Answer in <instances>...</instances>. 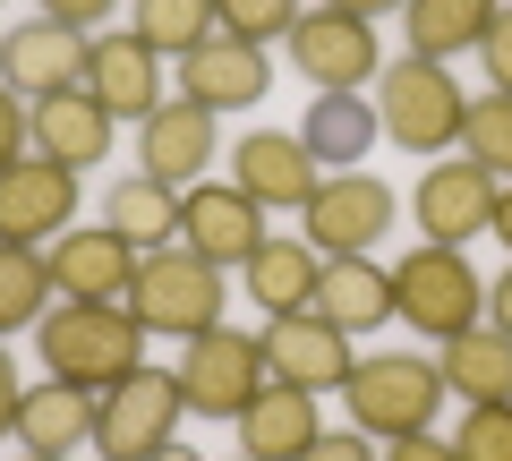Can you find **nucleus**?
<instances>
[{"label": "nucleus", "mask_w": 512, "mask_h": 461, "mask_svg": "<svg viewBox=\"0 0 512 461\" xmlns=\"http://www.w3.org/2000/svg\"><path fill=\"white\" fill-rule=\"evenodd\" d=\"M291 69L308 77L316 94H359V86H376V69H384V52H376V26L367 18H342V9H299V26L291 35Z\"/></svg>", "instance_id": "6e6552de"}, {"label": "nucleus", "mask_w": 512, "mask_h": 461, "mask_svg": "<svg viewBox=\"0 0 512 461\" xmlns=\"http://www.w3.org/2000/svg\"><path fill=\"white\" fill-rule=\"evenodd\" d=\"M453 453L461 461H512V402H470L453 427Z\"/></svg>", "instance_id": "2f4dec72"}, {"label": "nucleus", "mask_w": 512, "mask_h": 461, "mask_svg": "<svg viewBox=\"0 0 512 461\" xmlns=\"http://www.w3.org/2000/svg\"><path fill=\"white\" fill-rule=\"evenodd\" d=\"M376 103H367V94H316L308 103V120H299V146H308V163L316 171H350V163H367V154H376Z\"/></svg>", "instance_id": "b1692460"}, {"label": "nucleus", "mask_w": 512, "mask_h": 461, "mask_svg": "<svg viewBox=\"0 0 512 461\" xmlns=\"http://www.w3.org/2000/svg\"><path fill=\"white\" fill-rule=\"evenodd\" d=\"M299 222H308L316 257H376V240L393 231V188L367 171H325Z\"/></svg>", "instance_id": "1a4fd4ad"}, {"label": "nucleus", "mask_w": 512, "mask_h": 461, "mask_svg": "<svg viewBox=\"0 0 512 461\" xmlns=\"http://www.w3.org/2000/svg\"><path fill=\"white\" fill-rule=\"evenodd\" d=\"M86 94L111 111V120H146V111L163 103V52H154L137 26L94 35V52H86Z\"/></svg>", "instance_id": "dca6fc26"}, {"label": "nucleus", "mask_w": 512, "mask_h": 461, "mask_svg": "<svg viewBox=\"0 0 512 461\" xmlns=\"http://www.w3.org/2000/svg\"><path fill=\"white\" fill-rule=\"evenodd\" d=\"M316 436H325V427H316V393L282 385V376H265L256 402L239 410V453H256V461H299Z\"/></svg>", "instance_id": "aec40b11"}, {"label": "nucleus", "mask_w": 512, "mask_h": 461, "mask_svg": "<svg viewBox=\"0 0 512 461\" xmlns=\"http://www.w3.org/2000/svg\"><path fill=\"white\" fill-rule=\"evenodd\" d=\"M154 461H205V453H197V444H163V453H154Z\"/></svg>", "instance_id": "37998d69"}, {"label": "nucleus", "mask_w": 512, "mask_h": 461, "mask_svg": "<svg viewBox=\"0 0 512 461\" xmlns=\"http://www.w3.org/2000/svg\"><path fill=\"white\" fill-rule=\"evenodd\" d=\"M239 461H256V453H239Z\"/></svg>", "instance_id": "a18cd8bd"}, {"label": "nucleus", "mask_w": 512, "mask_h": 461, "mask_svg": "<svg viewBox=\"0 0 512 461\" xmlns=\"http://www.w3.org/2000/svg\"><path fill=\"white\" fill-rule=\"evenodd\" d=\"M180 402H188V419H239V410L256 402V385H265V342L256 333H239V325H214V333H197L180 351Z\"/></svg>", "instance_id": "423d86ee"}, {"label": "nucleus", "mask_w": 512, "mask_h": 461, "mask_svg": "<svg viewBox=\"0 0 512 461\" xmlns=\"http://www.w3.org/2000/svg\"><path fill=\"white\" fill-rule=\"evenodd\" d=\"M316 316L342 333H376L384 316H393V265L376 257H325V274H316Z\"/></svg>", "instance_id": "5701e85b"}, {"label": "nucleus", "mask_w": 512, "mask_h": 461, "mask_svg": "<svg viewBox=\"0 0 512 461\" xmlns=\"http://www.w3.org/2000/svg\"><path fill=\"white\" fill-rule=\"evenodd\" d=\"M18 461H69V453H18Z\"/></svg>", "instance_id": "c03bdc74"}, {"label": "nucleus", "mask_w": 512, "mask_h": 461, "mask_svg": "<svg viewBox=\"0 0 512 461\" xmlns=\"http://www.w3.org/2000/svg\"><path fill=\"white\" fill-rule=\"evenodd\" d=\"M180 419H188V402H180V376L171 368H128L120 385L103 393V461H154L163 444H180Z\"/></svg>", "instance_id": "0eeeda50"}, {"label": "nucleus", "mask_w": 512, "mask_h": 461, "mask_svg": "<svg viewBox=\"0 0 512 461\" xmlns=\"http://www.w3.org/2000/svg\"><path fill=\"white\" fill-rule=\"evenodd\" d=\"M436 368H444V393H461V402H512V333L478 316L444 342Z\"/></svg>", "instance_id": "393cba45"}, {"label": "nucleus", "mask_w": 512, "mask_h": 461, "mask_svg": "<svg viewBox=\"0 0 512 461\" xmlns=\"http://www.w3.org/2000/svg\"><path fill=\"white\" fill-rule=\"evenodd\" d=\"M180 94L188 103H205L222 120V111H248L274 94V60H265V43H239V35H205L197 52H180Z\"/></svg>", "instance_id": "4468645a"}, {"label": "nucleus", "mask_w": 512, "mask_h": 461, "mask_svg": "<svg viewBox=\"0 0 512 461\" xmlns=\"http://www.w3.org/2000/svg\"><path fill=\"white\" fill-rule=\"evenodd\" d=\"M214 26H222L214 0H137V35H146L154 52H197Z\"/></svg>", "instance_id": "7c9ffc66"}, {"label": "nucleus", "mask_w": 512, "mask_h": 461, "mask_svg": "<svg viewBox=\"0 0 512 461\" xmlns=\"http://www.w3.org/2000/svg\"><path fill=\"white\" fill-rule=\"evenodd\" d=\"M478 60H487V86H495V94H512V9H504V18L487 26V43H478Z\"/></svg>", "instance_id": "f704fd0d"}, {"label": "nucleus", "mask_w": 512, "mask_h": 461, "mask_svg": "<svg viewBox=\"0 0 512 461\" xmlns=\"http://www.w3.org/2000/svg\"><path fill=\"white\" fill-rule=\"evenodd\" d=\"M43 316H52V265H43V248L0 240V333H26Z\"/></svg>", "instance_id": "c85d7f7f"}, {"label": "nucleus", "mask_w": 512, "mask_h": 461, "mask_svg": "<svg viewBox=\"0 0 512 461\" xmlns=\"http://www.w3.org/2000/svg\"><path fill=\"white\" fill-rule=\"evenodd\" d=\"M461 154L470 163H487L495 180H512V94H470V111H461Z\"/></svg>", "instance_id": "c756f323"}, {"label": "nucleus", "mask_w": 512, "mask_h": 461, "mask_svg": "<svg viewBox=\"0 0 512 461\" xmlns=\"http://www.w3.org/2000/svg\"><path fill=\"white\" fill-rule=\"evenodd\" d=\"M214 18H222V35H239V43H274V35L299 26V0H214Z\"/></svg>", "instance_id": "473e14b6"}, {"label": "nucleus", "mask_w": 512, "mask_h": 461, "mask_svg": "<svg viewBox=\"0 0 512 461\" xmlns=\"http://www.w3.org/2000/svg\"><path fill=\"white\" fill-rule=\"evenodd\" d=\"M94 436H103V393L60 385V376L26 385V410H18V444L26 453H77V444H94Z\"/></svg>", "instance_id": "4be33fe9"}, {"label": "nucleus", "mask_w": 512, "mask_h": 461, "mask_svg": "<svg viewBox=\"0 0 512 461\" xmlns=\"http://www.w3.org/2000/svg\"><path fill=\"white\" fill-rule=\"evenodd\" d=\"M231 163H239L231 180L248 188V197L265 205V214H308L316 180H325V171L308 163V146H299V129H248Z\"/></svg>", "instance_id": "a211bd4d"}, {"label": "nucleus", "mask_w": 512, "mask_h": 461, "mask_svg": "<svg viewBox=\"0 0 512 461\" xmlns=\"http://www.w3.org/2000/svg\"><path fill=\"white\" fill-rule=\"evenodd\" d=\"M325 9H342V18H367V26H376L384 9H402V0H325Z\"/></svg>", "instance_id": "a19ab883"}, {"label": "nucleus", "mask_w": 512, "mask_h": 461, "mask_svg": "<svg viewBox=\"0 0 512 461\" xmlns=\"http://www.w3.org/2000/svg\"><path fill=\"white\" fill-rule=\"evenodd\" d=\"M26 111H35V154H52V163H69V171L111 163V129H120V120H111L86 86L43 94V103H26Z\"/></svg>", "instance_id": "412c9836"}, {"label": "nucleus", "mask_w": 512, "mask_h": 461, "mask_svg": "<svg viewBox=\"0 0 512 461\" xmlns=\"http://www.w3.org/2000/svg\"><path fill=\"white\" fill-rule=\"evenodd\" d=\"M495 240L512 248V180H504V197H495Z\"/></svg>", "instance_id": "79ce46f5"}, {"label": "nucleus", "mask_w": 512, "mask_h": 461, "mask_svg": "<svg viewBox=\"0 0 512 461\" xmlns=\"http://www.w3.org/2000/svg\"><path fill=\"white\" fill-rule=\"evenodd\" d=\"M384 461H461V453H453V436L419 427V436H393V444H384Z\"/></svg>", "instance_id": "e433bc0d"}, {"label": "nucleus", "mask_w": 512, "mask_h": 461, "mask_svg": "<svg viewBox=\"0 0 512 461\" xmlns=\"http://www.w3.org/2000/svg\"><path fill=\"white\" fill-rule=\"evenodd\" d=\"M26 154H35V111H26V94L0 86V171L26 163Z\"/></svg>", "instance_id": "72a5a7b5"}, {"label": "nucleus", "mask_w": 512, "mask_h": 461, "mask_svg": "<svg viewBox=\"0 0 512 461\" xmlns=\"http://www.w3.org/2000/svg\"><path fill=\"white\" fill-rule=\"evenodd\" d=\"M478 308H487V282L470 274V257L461 248H410L402 265H393V316H402L410 333H427V342H453L461 325H478Z\"/></svg>", "instance_id": "39448f33"}, {"label": "nucleus", "mask_w": 512, "mask_h": 461, "mask_svg": "<svg viewBox=\"0 0 512 461\" xmlns=\"http://www.w3.org/2000/svg\"><path fill=\"white\" fill-rule=\"evenodd\" d=\"M222 265H205L188 240L171 248H146L137 257V282H128V316L146 333H171V342H197V333L222 325Z\"/></svg>", "instance_id": "7ed1b4c3"}, {"label": "nucleus", "mask_w": 512, "mask_h": 461, "mask_svg": "<svg viewBox=\"0 0 512 461\" xmlns=\"http://www.w3.org/2000/svg\"><path fill=\"white\" fill-rule=\"evenodd\" d=\"M86 52H94V35H77L60 18H35L18 35H0V86L26 94V103L69 94V86H86Z\"/></svg>", "instance_id": "2eb2a0df"}, {"label": "nucleus", "mask_w": 512, "mask_h": 461, "mask_svg": "<svg viewBox=\"0 0 512 461\" xmlns=\"http://www.w3.org/2000/svg\"><path fill=\"white\" fill-rule=\"evenodd\" d=\"M103 222L120 231L128 248H171V240H180V188L146 180V171H128V180H111Z\"/></svg>", "instance_id": "cd10ccee"}, {"label": "nucleus", "mask_w": 512, "mask_h": 461, "mask_svg": "<svg viewBox=\"0 0 512 461\" xmlns=\"http://www.w3.org/2000/svg\"><path fill=\"white\" fill-rule=\"evenodd\" d=\"M214 154H222V129H214V111L188 103V94H163V103L137 120V171L163 180V188H197Z\"/></svg>", "instance_id": "f8f14e48"}, {"label": "nucleus", "mask_w": 512, "mask_h": 461, "mask_svg": "<svg viewBox=\"0 0 512 461\" xmlns=\"http://www.w3.org/2000/svg\"><path fill=\"white\" fill-rule=\"evenodd\" d=\"M256 342H265V368H274L282 385L342 393V376H350V333H342V325H325L316 308H291V316H274V325L256 333Z\"/></svg>", "instance_id": "f3484780"}, {"label": "nucleus", "mask_w": 512, "mask_h": 461, "mask_svg": "<svg viewBox=\"0 0 512 461\" xmlns=\"http://www.w3.org/2000/svg\"><path fill=\"white\" fill-rule=\"evenodd\" d=\"M495 197H504V180H495L487 163H427L419 197H410V214H419V231L436 248H470L478 231H495Z\"/></svg>", "instance_id": "ddd939ff"}, {"label": "nucleus", "mask_w": 512, "mask_h": 461, "mask_svg": "<svg viewBox=\"0 0 512 461\" xmlns=\"http://www.w3.org/2000/svg\"><path fill=\"white\" fill-rule=\"evenodd\" d=\"M461 111H470V94L453 86L444 60L402 52V60H384V69H376V129L393 137L402 154H444V146H461Z\"/></svg>", "instance_id": "20e7f679"}, {"label": "nucleus", "mask_w": 512, "mask_h": 461, "mask_svg": "<svg viewBox=\"0 0 512 461\" xmlns=\"http://www.w3.org/2000/svg\"><path fill=\"white\" fill-rule=\"evenodd\" d=\"M35 342H43V368L86 393H111L128 368H146V325L128 316V299H52Z\"/></svg>", "instance_id": "f257e3e1"}, {"label": "nucleus", "mask_w": 512, "mask_h": 461, "mask_svg": "<svg viewBox=\"0 0 512 461\" xmlns=\"http://www.w3.org/2000/svg\"><path fill=\"white\" fill-rule=\"evenodd\" d=\"M495 18H504V0H402L410 52H419V60H444V69H453V52H478Z\"/></svg>", "instance_id": "a878e982"}, {"label": "nucleus", "mask_w": 512, "mask_h": 461, "mask_svg": "<svg viewBox=\"0 0 512 461\" xmlns=\"http://www.w3.org/2000/svg\"><path fill=\"white\" fill-rule=\"evenodd\" d=\"M18 410H26V376H18V359L0 351V444H18Z\"/></svg>", "instance_id": "c9c22d12"}, {"label": "nucleus", "mask_w": 512, "mask_h": 461, "mask_svg": "<svg viewBox=\"0 0 512 461\" xmlns=\"http://www.w3.org/2000/svg\"><path fill=\"white\" fill-rule=\"evenodd\" d=\"M180 240L197 248L205 265L239 274L274 231H265V205H256L239 180H197V188H180Z\"/></svg>", "instance_id": "9d476101"}, {"label": "nucleus", "mask_w": 512, "mask_h": 461, "mask_svg": "<svg viewBox=\"0 0 512 461\" xmlns=\"http://www.w3.org/2000/svg\"><path fill=\"white\" fill-rule=\"evenodd\" d=\"M316 274H325V257H316L308 240H282V231H274L265 248H256L248 265H239V282H248V299H256L265 316L316 308Z\"/></svg>", "instance_id": "bb28decb"}, {"label": "nucleus", "mask_w": 512, "mask_h": 461, "mask_svg": "<svg viewBox=\"0 0 512 461\" xmlns=\"http://www.w3.org/2000/svg\"><path fill=\"white\" fill-rule=\"evenodd\" d=\"M137 257H146V248H128L111 222H103V231H60V240L43 248V265H52V291H60V299H128Z\"/></svg>", "instance_id": "6ab92c4d"}, {"label": "nucleus", "mask_w": 512, "mask_h": 461, "mask_svg": "<svg viewBox=\"0 0 512 461\" xmlns=\"http://www.w3.org/2000/svg\"><path fill=\"white\" fill-rule=\"evenodd\" d=\"M35 18H60V26H77V35H86V26L111 18V0H35Z\"/></svg>", "instance_id": "4c0bfd02"}, {"label": "nucleus", "mask_w": 512, "mask_h": 461, "mask_svg": "<svg viewBox=\"0 0 512 461\" xmlns=\"http://www.w3.org/2000/svg\"><path fill=\"white\" fill-rule=\"evenodd\" d=\"M77 222V171L52 154H26V163L0 171V240L9 248H52Z\"/></svg>", "instance_id": "9b49d317"}, {"label": "nucleus", "mask_w": 512, "mask_h": 461, "mask_svg": "<svg viewBox=\"0 0 512 461\" xmlns=\"http://www.w3.org/2000/svg\"><path fill=\"white\" fill-rule=\"evenodd\" d=\"M342 410H350L359 436H384V444L419 436L444 410V368L419 359V351H367V359H350V376H342Z\"/></svg>", "instance_id": "f03ea898"}, {"label": "nucleus", "mask_w": 512, "mask_h": 461, "mask_svg": "<svg viewBox=\"0 0 512 461\" xmlns=\"http://www.w3.org/2000/svg\"><path fill=\"white\" fill-rule=\"evenodd\" d=\"M299 461H376V444H367L359 427H350V436H316V444H308Z\"/></svg>", "instance_id": "58836bf2"}, {"label": "nucleus", "mask_w": 512, "mask_h": 461, "mask_svg": "<svg viewBox=\"0 0 512 461\" xmlns=\"http://www.w3.org/2000/svg\"><path fill=\"white\" fill-rule=\"evenodd\" d=\"M487 325H504V333H512V265L487 282Z\"/></svg>", "instance_id": "ea45409f"}]
</instances>
